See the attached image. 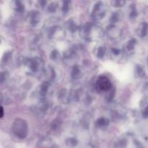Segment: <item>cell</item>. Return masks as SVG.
<instances>
[{
	"label": "cell",
	"instance_id": "cell-29",
	"mask_svg": "<svg viewBox=\"0 0 148 148\" xmlns=\"http://www.w3.org/2000/svg\"><path fill=\"white\" fill-rule=\"evenodd\" d=\"M8 77V73L7 72H1V82H3L4 81H5L7 79V78Z\"/></svg>",
	"mask_w": 148,
	"mask_h": 148
},
{
	"label": "cell",
	"instance_id": "cell-28",
	"mask_svg": "<svg viewBox=\"0 0 148 148\" xmlns=\"http://www.w3.org/2000/svg\"><path fill=\"white\" fill-rule=\"evenodd\" d=\"M58 57H59V53L56 51H53L51 52V59L55 60Z\"/></svg>",
	"mask_w": 148,
	"mask_h": 148
},
{
	"label": "cell",
	"instance_id": "cell-16",
	"mask_svg": "<svg viewBox=\"0 0 148 148\" xmlns=\"http://www.w3.org/2000/svg\"><path fill=\"white\" fill-rule=\"evenodd\" d=\"M13 3H14V6H13V7H14V10H15L17 12L21 13L24 11L25 10L24 4H23L21 1H14Z\"/></svg>",
	"mask_w": 148,
	"mask_h": 148
},
{
	"label": "cell",
	"instance_id": "cell-26",
	"mask_svg": "<svg viewBox=\"0 0 148 148\" xmlns=\"http://www.w3.org/2000/svg\"><path fill=\"white\" fill-rule=\"evenodd\" d=\"M126 1H111V4L114 7H121L125 4Z\"/></svg>",
	"mask_w": 148,
	"mask_h": 148
},
{
	"label": "cell",
	"instance_id": "cell-32",
	"mask_svg": "<svg viewBox=\"0 0 148 148\" xmlns=\"http://www.w3.org/2000/svg\"><path fill=\"white\" fill-rule=\"evenodd\" d=\"M1 118H2L4 116V108L2 106L1 107Z\"/></svg>",
	"mask_w": 148,
	"mask_h": 148
},
{
	"label": "cell",
	"instance_id": "cell-27",
	"mask_svg": "<svg viewBox=\"0 0 148 148\" xmlns=\"http://www.w3.org/2000/svg\"><path fill=\"white\" fill-rule=\"evenodd\" d=\"M132 7V8L131 12H130V17H131V18H135L137 16V10H136V7L134 5V7Z\"/></svg>",
	"mask_w": 148,
	"mask_h": 148
},
{
	"label": "cell",
	"instance_id": "cell-12",
	"mask_svg": "<svg viewBox=\"0 0 148 148\" xmlns=\"http://www.w3.org/2000/svg\"><path fill=\"white\" fill-rule=\"evenodd\" d=\"M59 98L62 102L68 103L69 101V93L65 89H62L59 93Z\"/></svg>",
	"mask_w": 148,
	"mask_h": 148
},
{
	"label": "cell",
	"instance_id": "cell-31",
	"mask_svg": "<svg viewBox=\"0 0 148 148\" xmlns=\"http://www.w3.org/2000/svg\"><path fill=\"white\" fill-rule=\"evenodd\" d=\"M144 90H145V92H146V94H147V95H148V82H147V84H146L145 85Z\"/></svg>",
	"mask_w": 148,
	"mask_h": 148
},
{
	"label": "cell",
	"instance_id": "cell-8",
	"mask_svg": "<svg viewBox=\"0 0 148 148\" xmlns=\"http://www.w3.org/2000/svg\"><path fill=\"white\" fill-rule=\"evenodd\" d=\"M49 37L51 38H62L64 37V32L61 27H53L49 32Z\"/></svg>",
	"mask_w": 148,
	"mask_h": 148
},
{
	"label": "cell",
	"instance_id": "cell-2",
	"mask_svg": "<svg viewBox=\"0 0 148 148\" xmlns=\"http://www.w3.org/2000/svg\"><path fill=\"white\" fill-rule=\"evenodd\" d=\"M11 130L13 134L20 139H25L27 136L28 127L25 120L17 118L14 120L11 126Z\"/></svg>",
	"mask_w": 148,
	"mask_h": 148
},
{
	"label": "cell",
	"instance_id": "cell-6",
	"mask_svg": "<svg viewBox=\"0 0 148 148\" xmlns=\"http://www.w3.org/2000/svg\"><path fill=\"white\" fill-rule=\"evenodd\" d=\"M107 34L110 38L113 39V40H116L121 36V30L116 26L111 25L107 27Z\"/></svg>",
	"mask_w": 148,
	"mask_h": 148
},
{
	"label": "cell",
	"instance_id": "cell-23",
	"mask_svg": "<svg viewBox=\"0 0 148 148\" xmlns=\"http://www.w3.org/2000/svg\"><path fill=\"white\" fill-rule=\"evenodd\" d=\"M115 92H116V90L115 88H114V86L111 88V90H109L108 91V93H107V100H108V101H112L113 98H114V95H115Z\"/></svg>",
	"mask_w": 148,
	"mask_h": 148
},
{
	"label": "cell",
	"instance_id": "cell-30",
	"mask_svg": "<svg viewBox=\"0 0 148 148\" xmlns=\"http://www.w3.org/2000/svg\"><path fill=\"white\" fill-rule=\"evenodd\" d=\"M121 50H119V49H114V48H113V49H111V53H113V54L116 55V56H118V55H119L120 53H121Z\"/></svg>",
	"mask_w": 148,
	"mask_h": 148
},
{
	"label": "cell",
	"instance_id": "cell-15",
	"mask_svg": "<svg viewBox=\"0 0 148 148\" xmlns=\"http://www.w3.org/2000/svg\"><path fill=\"white\" fill-rule=\"evenodd\" d=\"M134 75H135L136 77H143L145 76V72L141 66L137 65L135 67V70H134Z\"/></svg>",
	"mask_w": 148,
	"mask_h": 148
},
{
	"label": "cell",
	"instance_id": "cell-3",
	"mask_svg": "<svg viewBox=\"0 0 148 148\" xmlns=\"http://www.w3.org/2000/svg\"><path fill=\"white\" fill-rule=\"evenodd\" d=\"M25 65L30 73L36 74L43 69V61L40 57L30 58L26 60Z\"/></svg>",
	"mask_w": 148,
	"mask_h": 148
},
{
	"label": "cell",
	"instance_id": "cell-33",
	"mask_svg": "<svg viewBox=\"0 0 148 148\" xmlns=\"http://www.w3.org/2000/svg\"><path fill=\"white\" fill-rule=\"evenodd\" d=\"M147 61H148V60H147Z\"/></svg>",
	"mask_w": 148,
	"mask_h": 148
},
{
	"label": "cell",
	"instance_id": "cell-22",
	"mask_svg": "<svg viewBox=\"0 0 148 148\" xmlns=\"http://www.w3.org/2000/svg\"><path fill=\"white\" fill-rule=\"evenodd\" d=\"M58 9V4L56 2H52L48 6L47 10L49 11V12H56V11Z\"/></svg>",
	"mask_w": 148,
	"mask_h": 148
},
{
	"label": "cell",
	"instance_id": "cell-4",
	"mask_svg": "<svg viewBox=\"0 0 148 148\" xmlns=\"http://www.w3.org/2000/svg\"><path fill=\"white\" fill-rule=\"evenodd\" d=\"M95 87H96V89L98 91H101V92H108L109 90L111 89L113 86L111 85L110 79L107 77L100 76L98 78V79H97Z\"/></svg>",
	"mask_w": 148,
	"mask_h": 148
},
{
	"label": "cell",
	"instance_id": "cell-21",
	"mask_svg": "<svg viewBox=\"0 0 148 148\" xmlns=\"http://www.w3.org/2000/svg\"><path fill=\"white\" fill-rule=\"evenodd\" d=\"M119 18H120L119 14L118 12H114L111 14V17H110L109 19V21L111 22V24L113 25L114 24V23H117V22L119 21Z\"/></svg>",
	"mask_w": 148,
	"mask_h": 148
},
{
	"label": "cell",
	"instance_id": "cell-11",
	"mask_svg": "<svg viewBox=\"0 0 148 148\" xmlns=\"http://www.w3.org/2000/svg\"><path fill=\"white\" fill-rule=\"evenodd\" d=\"M141 109L143 117L148 119V98H145L142 101Z\"/></svg>",
	"mask_w": 148,
	"mask_h": 148
},
{
	"label": "cell",
	"instance_id": "cell-18",
	"mask_svg": "<svg viewBox=\"0 0 148 148\" xmlns=\"http://www.w3.org/2000/svg\"><path fill=\"white\" fill-rule=\"evenodd\" d=\"M108 124V121L106 118H100L99 119L97 120L96 121V126L98 128H104L106 127Z\"/></svg>",
	"mask_w": 148,
	"mask_h": 148
},
{
	"label": "cell",
	"instance_id": "cell-20",
	"mask_svg": "<svg viewBox=\"0 0 148 148\" xmlns=\"http://www.w3.org/2000/svg\"><path fill=\"white\" fill-rule=\"evenodd\" d=\"M66 145H67L69 147H76L77 145V140L75 138H68L66 141Z\"/></svg>",
	"mask_w": 148,
	"mask_h": 148
},
{
	"label": "cell",
	"instance_id": "cell-10",
	"mask_svg": "<svg viewBox=\"0 0 148 148\" xmlns=\"http://www.w3.org/2000/svg\"><path fill=\"white\" fill-rule=\"evenodd\" d=\"M137 44V40L134 38L130 39L128 42L126 43V44L124 46V51L125 53L130 54L132 53L134 51V49H135V46Z\"/></svg>",
	"mask_w": 148,
	"mask_h": 148
},
{
	"label": "cell",
	"instance_id": "cell-25",
	"mask_svg": "<svg viewBox=\"0 0 148 148\" xmlns=\"http://www.w3.org/2000/svg\"><path fill=\"white\" fill-rule=\"evenodd\" d=\"M106 53V48L103 46H101V47L98 48V53H97V56L99 58H103L105 55Z\"/></svg>",
	"mask_w": 148,
	"mask_h": 148
},
{
	"label": "cell",
	"instance_id": "cell-1",
	"mask_svg": "<svg viewBox=\"0 0 148 148\" xmlns=\"http://www.w3.org/2000/svg\"><path fill=\"white\" fill-rule=\"evenodd\" d=\"M80 36L82 38L88 40L99 39L103 35L102 29L98 26L91 24H87L79 29Z\"/></svg>",
	"mask_w": 148,
	"mask_h": 148
},
{
	"label": "cell",
	"instance_id": "cell-13",
	"mask_svg": "<svg viewBox=\"0 0 148 148\" xmlns=\"http://www.w3.org/2000/svg\"><path fill=\"white\" fill-rule=\"evenodd\" d=\"M45 75L49 81H52L55 77V72L51 66H48L46 69H45Z\"/></svg>",
	"mask_w": 148,
	"mask_h": 148
},
{
	"label": "cell",
	"instance_id": "cell-9",
	"mask_svg": "<svg viewBox=\"0 0 148 148\" xmlns=\"http://www.w3.org/2000/svg\"><path fill=\"white\" fill-rule=\"evenodd\" d=\"M137 33L140 38H145L148 36V23L143 22L137 29Z\"/></svg>",
	"mask_w": 148,
	"mask_h": 148
},
{
	"label": "cell",
	"instance_id": "cell-19",
	"mask_svg": "<svg viewBox=\"0 0 148 148\" xmlns=\"http://www.w3.org/2000/svg\"><path fill=\"white\" fill-rule=\"evenodd\" d=\"M81 76V71L80 69L79 68V66H75L73 68L72 72V77L74 79H77V78L80 77Z\"/></svg>",
	"mask_w": 148,
	"mask_h": 148
},
{
	"label": "cell",
	"instance_id": "cell-24",
	"mask_svg": "<svg viewBox=\"0 0 148 148\" xmlns=\"http://www.w3.org/2000/svg\"><path fill=\"white\" fill-rule=\"evenodd\" d=\"M70 8V1H64L62 5V12L66 13Z\"/></svg>",
	"mask_w": 148,
	"mask_h": 148
},
{
	"label": "cell",
	"instance_id": "cell-17",
	"mask_svg": "<svg viewBox=\"0 0 148 148\" xmlns=\"http://www.w3.org/2000/svg\"><path fill=\"white\" fill-rule=\"evenodd\" d=\"M66 25L68 30H69L72 32L75 31V30H77V26L76 23H75V20H74L73 19H70V20H68V21L66 22Z\"/></svg>",
	"mask_w": 148,
	"mask_h": 148
},
{
	"label": "cell",
	"instance_id": "cell-7",
	"mask_svg": "<svg viewBox=\"0 0 148 148\" xmlns=\"http://www.w3.org/2000/svg\"><path fill=\"white\" fill-rule=\"evenodd\" d=\"M27 19L31 25L36 26L40 20V14L38 11H30L27 14Z\"/></svg>",
	"mask_w": 148,
	"mask_h": 148
},
{
	"label": "cell",
	"instance_id": "cell-5",
	"mask_svg": "<svg viewBox=\"0 0 148 148\" xmlns=\"http://www.w3.org/2000/svg\"><path fill=\"white\" fill-rule=\"evenodd\" d=\"M105 4L101 1H98L95 4L92 11V18L95 20H100L106 15Z\"/></svg>",
	"mask_w": 148,
	"mask_h": 148
},
{
	"label": "cell",
	"instance_id": "cell-14",
	"mask_svg": "<svg viewBox=\"0 0 148 148\" xmlns=\"http://www.w3.org/2000/svg\"><path fill=\"white\" fill-rule=\"evenodd\" d=\"M49 83L48 82H44L42 83L40 87V95L41 96H46L49 92Z\"/></svg>",
	"mask_w": 148,
	"mask_h": 148
}]
</instances>
